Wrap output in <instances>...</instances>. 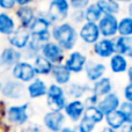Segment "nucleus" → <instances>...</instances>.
Instances as JSON below:
<instances>
[{
    "instance_id": "f257e3e1",
    "label": "nucleus",
    "mask_w": 132,
    "mask_h": 132,
    "mask_svg": "<svg viewBox=\"0 0 132 132\" xmlns=\"http://www.w3.org/2000/svg\"><path fill=\"white\" fill-rule=\"evenodd\" d=\"M51 38L64 51H73L79 42V35L75 26L68 21L53 24L51 28Z\"/></svg>"
},
{
    "instance_id": "f03ea898",
    "label": "nucleus",
    "mask_w": 132,
    "mask_h": 132,
    "mask_svg": "<svg viewBox=\"0 0 132 132\" xmlns=\"http://www.w3.org/2000/svg\"><path fill=\"white\" fill-rule=\"evenodd\" d=\"M30 103L23 102L19 104L7 105L4 114V119L14 129H22L30 121Z\"/></svg>"
},
{
    "instance_id": "7ed1b4c3",
    "label": "nucleus",
    "mask_w": 132,
    "mask_h": 132,
    "mask_svg": "<svg viewBox=\"0 0 132 132\" xmlns=\"http://www.w3.org/2000/svg\"><path fill=\"white\" fill-rule=\"evenodd\" d=\"M52 23L48 19L45 12L43 13H37L35 20L28 28L31 37L38 39L41 43H46L50 42L51 39V28H52Z\"/></svg>"
},
{
    "instance_id": "20e7f679",
    "label": "nucleus",
    "mask_w": 132,
    "mask_h": 132,
    "mask_svg": "<svg viewBox=\"0 0 132 132\" xmlns=\"http://www.w3.org/2000/svg\"><path fill=\"white\" fill-rule=\"evenodd\" d=\"M71 9L68 0H50L45 14L52 24H58L67 20Z\"/></svg>"
},
{
    "instance_id": "39448f33",
    "label": "nucleus",
    "mask_w": 132,
    "mask_h": 132,
    "mask_svg": "<svg viewBox=\"0 0 132 132\" xmlns=\"http://www.w3.org/2000/svg\"><path fill=\"white\" fill-rule=\"evenodd\" d=\"M46 105L51 111H63L68 102L64 87L57 84H50L46 93Z\"/></svg>"
},
{
    "instance_id": "423d86ee",
    "label": "nucleus",
    "mask_w": 132,
    "mask_h": 132,
    "mask_svg": "<svg viewBox=\"0 0 132 132\" xmlns=\"http://www.w3.org/2000/svg\"><path fill=\"white\" fill-rule=\"evenodd\" d=\"M0 94L6 101H19L27 95V90L24 84L11 78L2 84Z\"/></svg>"
},
{
    "instance_id": "0eeeda50",
    "label": "nucleus",
    "mask_w": 132,
    "mask_h": 132,
    "mask_svg": "<svg viewBox=\"0 0 132 132\" xmlns=\"http://www.w3.org/2000/svg\"><path fill=\"white\" fill-rule=\"evenodd\" d=\"M12 79L20 81L22 84H29L32 80H35L37 78L36 71H35L34 66L30 62L27 60H21L20 63H18L11 70Z\"/></svg>"
},
{
    "instance_id": "6e6552de",
    "label": "nucleus",
    "mask_w": 132,
    "mask_h": 132,
    "mask_svg": "<svg viewBox=\"0 0 132 132\" xmlns=\"http://www.w3.org/2000/svg\"><path fill=\"white\" fill-rule=\"evenodd\" d=\"M67 118L63 111H46L42 117V126L45 131L60 132L66 125Z\"/></svg>"
},
{
    "instance_id": "1a4fd4ad",
    "label": "nucleus",
    "mask_w": 132,
    "mask_h": 132,
    "mask_svg": "<svg viewBox=\"0 0 132 132\" xmlns=\"http://www.w3.org/2000/svg\"><path fill=\"white\" fill-rule=\"evenodd\" d=\"M87 62H88L87 55H85L82 51L73 50L68 53V56H66L64 65L72 74H80L85 71Z\"/></svg>"
},
{
    "instance_id": "9d476101",
    "label": "nucleus",
    "mask_w": 132,
    "mask_h": 132,
    "mask_svg": "<svg viewBox=\"0 0 132 132\" xmlns=\"http://www.w3.org/2000/svg\"><path fill=\"white\" fill-rule=\"evenodd\" d=\"M101 37L103 38H115L118 36V18L117 15L103 14L97 22Z\"/></svg>"
},
{
    "instance_id": "9b49d317",
    "label": "nucleus",
    "mask_w": 132,
    "mask_h": 132,
    "mask_svg": "<svg viewBox=\"0 0 132 132\" xmlns=\"http://www.w3.org/2000/svg\"><path fill=\"white\" fill-rule=\"evenodd\" d=\"M39 55L43 56L44 58H46L53 65L64 64V60L66 58L65 51L56 42H53L52 39L50 42H46V43L43 44Z\"/></svg>"
},
{
    "instance_id": "f8f14e48",
    "label": "nucleus",
    "mask_w": 132,
    "mask_h": 132,
    "mask_svg": "<svg viewBox=\"0 0 132 132\" xmlns=\"http://www.w3.org/2000/svg\"><path fill=\"white\" fill-rule=\"evenodd\" d=\"M22 51H19L12 46H6L0 52V72L4 73L12 70L18 63L22 60Z\"/></svg>"
},
{
    "instance_id": "ddd939ff",
    "label": "nucleus",
    "mask_w": 132,
    "mask_h": 132,
    "mask_svg": "<svg viewBox=\"0 0 132 132\" xmlns=\"http://www.w3.org/2000/svg\"><path fill=\"white\" fill-rule=\"evenodd\" d=\"M78 35H79V39L87 46H93L101 38L97 23L93 22L82 23L80 26V29L78 30Z\"/></svg>"
},
{
    "instance_id": "4468645a",
    "label": "nucleus",
    "mask_w": 132,
    "mask_h": 132,
    "mask_svg": "<svg viewBox=\"0 0 132 132\" xmlns=\"http://www.w3.org/2000/svg\"><path fill=\"white\" fill-rule=\"evenodd\" d=\"M66 97L70 100H81L82 97H86L92 92V84L88 81L86 82H77L71 81L67 86L64 87Z\"/></svg>"
},
{
    "instance_id": "2eb2a0df",
    "label": "nucleus",
    "mask_w": 132,
    "mask_h": 132,
    "mask_svg": "<svg viewBox=\"0 0 132 132\" xmlns=\"http://www.w3.org/2000/svg\"><path fill=\"white\" fill-rule=\"evenodd\" d=\"M107 65L102 62H96L94 59H88L85 67V75H86V79L89 84H94L95 81L102 79L103 77H105V73H107Z\"/></svg>"
},
{
    "instance_id": "dca6fc26",
    "label": "nucleus",
    "mask_w": 132,
    "mask_h": 132,
    "mask_svg": "<svg viewBox=\"0 0 132 132\" xmlns=\"http://www.w3.org/2000/svg\"><path fill=\"white\" fill-rule=\"evenodd\" d=\"M85 109H86V105L82 100H68L63 112L71 123L78 124L80 119L84 117Z\"/></svg>"
},
{
    "instance_id": "f3484780",
    "label": "nucleus",
    "mask_w": 132,
    "mask_h": 132,
    "mask_svg": "<svg viewBox=\"0 0 132 132\" xmlns=\"http://www.w3.org/2000/svg\"><path fill=\"white\" fill-rule=\"evenodd\" d=\"M94 56L101 59H110L115 55V38H103L101 37L92 46Z\"/></svg>"
},
{
    "instance_id": "a211bd4d",
    "label": "nucleus",
    "mask_w": 132,
    "mask_h": 132,
    "mask_svg": "<svg viewBox=\"0 0 132 132\" xmlns=\"http://www.w3.org/2000/svg\"><path fill=\"white\" fill-rule=\"evenodd\" d=\"M30 38H31V35H30L29 30L22 27H18L11 36L7 37L9 46L19 51H23L27 48L28 43L30 42Z\"/></svg>"
},
{
    "instance_id": "6ab92c4d",
    "label": "nucleus",
    "mask_w": 132,
    "mask_h": 132,
    "mask_svg": "<svg viewBox=\"0 0 132 132\" xmlns=\"http://www.w3.org/2000/svg\"><path fill=\"white\" fill-rule=\"evenodd\" d=\"M121 103H122V100L119 97V95L116 92H112V93L100 98V101L97 103V108L102 111V114L104 116H107L110 112L118 110Z\"/></svg>"
},
{
    "instance_id": "aec40b11",
    "label": "nucleus",
    "mask_w": 132,
    "mask_h": 132,
    "mask_svg": "<svg viewBox=\"0 0 132 132\" xmlns=\"http://www.w3.org/2000/svg\"><path fill=\"white\" fill-rule=\"evenodd\" d=\"M14 14H15V18L19 22L18 27H22L26 29L30 27V24L37 15L36 9L32 6H19L18 8H15Z\"/></svg>"
},
{
    "instance_id": "412c9836",
    "label": "nucleus",
    "mask_w": 132,
    "mask_h": 132,
    "mask_svg": "<svg viewBox=\"0 0 132 132\" xmlns=\"http://www.w3.org/2000/svg\"><path fill=\"white\" fill-rule=\"evenodd\" d=\"M26 90H27V95L30 100H37V98L46 96L48 85L43 79L36 78L35 80L28 84V86L26 87Z\"/></svg>"
},
{
    "instance_id": "4be33fe9",
    "label": "nucleus",
    "mask_w": 132,
    "mask_h": 132,
    "mask_svg": "<svg viewBox=\"0 0 132 132\" xmlns=\"http://www.w3.org/2000/svg\"><path fill=\"white\" fill-rule=\"evenodd\" d=\"M50 75L53 79V84H57L62 87L67 86L72 80V73L68 71V68L64 64L53 65L52 72Z\"/></svg>"
},
{
    "instance_id": "5701e85b",
    "label": "nucleus",
    "mask_w": 132,
    "mask_h": 132,
    "mask_svg": "<svg viewBox=\"0 0 132 132\" xmlns=\"http://www.w3.org/2000/svg\"><path fill=\"white\" fill-rule=\"evenodd\" d=\"M114 92V85H112L111 78L110 77H103L102 79L95 81L92 84V92L90 93L95 94L98 97H103V96L108 95V94Z\"/></svg>"
},
{
    "instance_id": "b1692460",
    "label": "nucleus",
    "mask_w": 132,
    "mask_h": 132,
    "mask_svg": "<svg viewBox=\"0 0 132 132\" xmlns=\"http://www.w3.org/2000/svg\"><path fill=\"white\" fill-rule=\"evenodd\" d=\"M18 28L14 16L8 12H0V35L11 36Z\"/></svg>"
},
{
    "instance_id": "393cba45",
    "label": "nucleus",
    "mask_w": 132,
    "mask_h": 132,
    "mask_svg": "<svg viewBox=\"0 0 132 132\" xmlns=\"http://www.w3.org/2000/svg\"><path fill=\"white\" fill-rule=\"evenodd\" d=\"M115 52L124 57L132 58V36L115 37Z\"/></svg>"
},
{
    "instance_id": "a878e982",
    "label": "nucleus",
    "mask_w": 132,
    "mask_h": 132,
    "mask_svg": "<svg viewBox=\"0 0 132 132\" xmlns=\"http://www.w3.org/2000/svg\"><path fill=\"white\" fill-rule=\"evenodd\" d=\"M129 59L118 53H115L109 59V68L114 74H123L129 68Z\"/></svg>"
},
{
    "instance_id": "bb28decb",
    "label": "nucleus",
    "mask_w": 132,
    "mask_h": 132,
    "mask_svg": "<svg viewBox=\"0 0 132 132\" xmlns=\"http://www.w3.org/2000/svg\"><path fill=\"white\" fill-rule=\"evenodd\" d=\"M104 122H105V126H108V128L112 129L115 131H119L126 124L125 118H124L123 114L119 111V109L108 114L104 117Z\"/></svg>"
},
{
    "instance_id": "cd10ccee",
    "label": "nucleus",
    "mask_w": 132,
    "mask_h": 132,
    "mask_svg": "<svg viewBox=\"0 0 132 132\" xmlns=\"http://www.w3.org/2000/svg\"><path fill=\"white\" fill-rule=\"evenodd\" d=\"M31 64H32V66H34L37 75L46 77V75H50L51 72H52L53 64L50 63L46 58H44L43 56H41V55L37 56V57L32 60Z\"/></svg>"
},
{
    "instance_id": "c85d7f7f",
    "label": "nucleus",
    "mask_w": 132,
    "mask_h": 132,
    "mask_svg": "<svg viewBox=\"0 0 132 132\" xmlns=\"http://www.w3.org/2000/svg\"><path fill=\"white\" fill-rule=\"evenodd\" d=\"M103 14L109 15H118L121 12V4L116 0H94Z\"/></svg>"
},
{
    "instance_id": "c756f323",
    "label": "nucleus",
    "mask_w": 132,
    "mask_h": 132,
    "mask_svg": "<svg viewBox=\"0 0 132 132\" xmlns=\"http://www.w3.org/2000/svg\"><path fill=\"white\" fill-rule=\"evenodd\" d=\"M85 12V20L86 22H93L97 23L101 20V18L103 16L102 11L100 9V7L96 5L95 1H92L86 8L84 9Z\"/></svg>"
},
{
    "instance_id": "7c9ffc66",
    "label": "nucleus",
    "mask_w": 132,
    "mask_h": 132,
    "mask_svg": "<svg viewBox=\"0 0 132 132\" xmlns=\"http://www.w3.org/2000/svg\"><path fill=\"white\" fill-rule=\"evenodd\" d=\"M84 117L90 119L92 122H94V123L98 126L100 124H102L103 122H104V117L105 116L102 114V111H101V110L95 105V107H86Z\"/></svg>"
},
{
    "instance_id": "2f4dec72",
    "label": "nucleus",
    "mask_w": 132,
    "mask_h": 132,
    "mask_svg": "<svg viewBox=\"0 0 132 132\" xmlns=\"http://www.w3.org/2000/svg\"><path fill=\"white\" fill-rule=\"evenodd\" d=\"M118 36H132V18L124 15L118 19Z\"/></svg>"
},
{
    "instance_id": "473e14b6",
    "label": "nucleus",
    "mask_w": 132,
    "mask_h": 132,
    "mask_svg": "<svg viewBox=\"0 0 132 132\" xmlns=\"http://www.w3.org/2000/svg\"><path fill=\"white\" fill-rule=\"evenodd\" d=\"M96 128L97 125L86 117H82L79 121V123L75 124V129L78 132H95Z\"/></svg>"
},
{
    "instance_id": "72a5a7b5",
    "label": "nucleus",
    "mask_w": 132,
    "mask_h": 132,
    "mask_svg": "<svg viewBox=\"0 0 132 132\" xmlns=\"http://www.w3.org/2000/svg\"><path fill=\"white\" fill-rule=\"evenodd\" d=\"M68 19H70V23H72L73 26L82 24V23L86 22L84 9H71V13H70V15H68Z\"/></svg>"
},
{
    "instance_id": "f704fd0d",
    "label": "nucleus",
    "mask_w": 132,
    "mask_h": 132,
    "mask_svg": "<svg viewBox=\"0 0 132 132\" xmlns=\"http://www.w3.org/2000/svg\"><path fill=\"white\" fill-rule=\"evenodd\" d=\"M119 111L123 114L126 124H132V103L122 101L119 105Z\"/></svg>"
},
{
    "instance_id": "c9c22d12",
    "label": "nucleus",
    "mask_w": 132,
    "mask_h": 132,
    "mask_svg": "<svg viewBox=\"0 0 132 132\" xmlns=\"http://www.w3.org/2000/svg\"><path fill=\"white\" fill-rule=\"evenodd\" d=\"M93 0H68L72 9H85Z\"/></svg>"
},
{
    "instance_id": "e433bc0d",
    "label": "nucleus",
    "mask_w": 132,
    "mask_h": 132,
    "mask_svg": "<svg viewBox=\"0 0 132 132\" xmlns=\"http://www.w3.org/2000/svg\"><path fill=\"white\" fill-rule=\"evenodd\" d=\"M16 1L15 0H0V8L2 12H9V11H15Z\"/></svg>"
},
{
    "instance_id": "4c0bfd02",
    "label": "nucleus",
    "mask_w": 132,
    "mask_h": 132,
    "mask_svg": "<svg viewBox=\"0 0 132 132\" xmlns=\"http://www.w3.org/2000/svg\"><path fill=\"white\" fill-rule=\"evenodd\" d=\"M82 101H84L86 107H95V105L97 107V103H98V101H100V97L96 96L95 94L90 93V94H88V95L85 97V100H82Z\"/></svg>"
},
{
    "instance_id": "58836bf2",
    "label": "nucleus",
    "mask_w": 132,
    "mask_h": 132,
    "mask_svg": "<svg viewBox=\"0 0 132 132\" xmlns=\"http://www.w3.org/2000/svg\"><path fill=\"white\" fill-rule=\"evenodd\" d=\"M123 97L124 101L132 103V84L128 82L123 88Z\"/></svg>"
},
{
    "instance_id": "ea45409f",
    "label": "nucleus",
    "mask_w": 132,
    "mask_h": 132,
    "mask_svg": "<svg viewBox=\"0 0 132 132\" xmlns=\"http://www.w3.org/2000/svg\"><path fill=\"white\" fill-rule=\"evenodd\" d=\"M7 105H8V104L6 103V101H5V100L0 101V119L4 118V114H5V110H6Z\"/></svg>"
},
{
    "instance_id": "a19ab883",
    "label": "nucleus",
    "mask_w": 132,
    "mask_h": 132,
    "mask_svg": "<svg viewBox=\"0 0 132 132\" xmlns=\"http://www.w3.org/2000/svg\"><path fill=\"white\" fill-rule=\"evenodd\" d=\"M15 1L19 6H31V4L35 2V0H15Z\"/></svg>"
},
{
    "instance_id": "79ce46f5",
    "label": "nucleus",
    "mask_w": 132,
    "mask_h": 132,
    "mask_svg": "<svg viewBox=\"0 0 132 132\" xmlns=\"http://www.w3.org/2000/svg\"><path fill=\"white\" fill-rule=\"evenodd\" d=\"M60 132H78L75 126H71V125H65L64 128L60 130Z\"/></svg>"
},
{
    "instance_id": "37998d69",
    "label": "nucleus",
    "mask_w": 132,
    "mask_h": 132,
    "mask_svg": "<svg viewBox=\"0 0 132 132\" xmlns=\"http://www.w3.org/2000/svg\"><path fill=\"white\" fill-rule=\"evenodd\" d=\"M118 132H132V124H125Z\"/></svg>"
},
{
    "instance_id": "c03bdc74",
    "label": "nucleus",
    "mask_w": 132,
    "mask_h": 132,
    "mask_svg": "<svg viewBox=\"0 0 132 132\" xmlns=\"http://www.w3.org/2000/svg\"><path fill=\"white\" fill-rule=\"evenodd\" d=\"M126 75H128V80L130 84H132V65L129 66L128 71H126Z\"/></svg>"
},
{
    "instance_id": "a18cd8bd",
    "label": "nucleus",
    "mask_w": 132,
    "mask_h": 132,
    "mask_svg": "<svg viewBox=\"0 0 132 132\" xmlns=\"http://www.w3.org/2000/svg\"><path fill=\"white\" fill-rule=\"evenodd\" d=\"M98 132H118V131H115V130H112V129H110V128H108V126L104 125L103 128H101V130Z\"/></svg>"
},
{
    "instance_id": "49530a36",
    "label": "nucleus",
    "mask_w": 132,
    "mask_h": 132,
    "mask_svg": "<svg viewBox=\"0 0 132 132\" xmlns=\"http://www.w3.org/2000/svg\"><path fill=\"white\" fill-rule=\"evenodd\" d=\"M126 11H128V15L130 16V18H132V2H130V4H129L128 9H126Z\"/></svg>"
},
{
    "instance_id": "de8ad7c7",
    "label": "nucleus",
    "mask_w": 132,
    "mask_h": 132,
    "mask_svg": "<svg viewBox=\"0 0 132 132\" xmlns=\"http://www.w3.org/2000/svg\"><path fill=\"white\" fill-rule=\"evenodd\" d=\"M118 4H130L132 2V0H116Z\"/></svg>"
},
{
    "instance_id": "09e8293b",
    "label": "nucleus",
    "mask_w": 132,
    "mask_h": 132,
    "mask_svg": "<svg viewBox=\"0 0 132 132\" xmlns=\"http://www.w3.org/2000/svg\"><path fill=\"white\" fill-rule=\"evenodd\" d=\"M1 87H2V82H1V79H0V92H1Z\"/></svg>"
},
{
    "instance_id": "8fccbe9b",
    "label": "nucleus",
    "mask_w": 132,
    "mask_h": 132,
    "mask_svg": "<svg viewBox=\"0 0 132 132\" xmlns=\"http://www.w3.org/2000/svg\"><path fill=\"white\" fill-rule=\"evenodd\" d=\"M42 132H50V131H45V130H44V131H42Z\"/></svg>"
},
{
    "instance_id": "3c124183",
    "label": "nucleus",
    "mask_w": 132,
    "mask_h": 132,
    "mask_svg": "<svg viewBox=\"0 0 132 132\" xmlns=\"http://www.w3.org/2000/svg\"><path fill=\"white\" fill-rule=\"evenodd\" d=\"M49 1H50V0H49Z\"/></svg>"
},
{
    "instance_id": "603ef678",
    "label": "nucleus",
    "mask_w": 132,
    "mask_h": 132,
    "mask_svg": "<svg viewBox=\"0 0 132 132\" xmlns=\"http://www.w3.org/2000/svg\"><path fill=\"white\" fill-rule=\"evenodd\" d=\"M19 132H20V131H19Z\"/></svg>"
}]
</instances>
